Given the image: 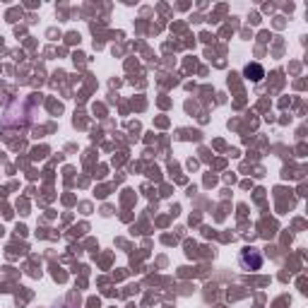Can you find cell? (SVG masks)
Returning <instances> with one entry per match:
<instances>
[{
  "label": "cell",
  "mask_w": 308,
  "mask_h": 308,
  "mask_svg": "<svg viewBox=\"0 0 308 308\" xmlns=\"http://www.w3.org/2000/svg\"><path fill=\"white\" fill-rule=\"evenodd\" d=\"M246 75H248L253 82H258V80H262V75H265V72H262V68H260V65H255V63H253V65H246Z\"/></svg>",
  "instance_id": "1"
}]
</instances>
